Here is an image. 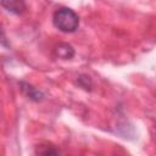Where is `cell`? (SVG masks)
Wrapping results in <instances>:
<instances>
[{
    "label": "cell",
    "instance_id": "6da1fadb",
    "mask_svg": "<svg viewBox=\"0 0 156 156\" xmlns=\"http://www.w3.org/2000/svg\"><path fill=\"white\" fill-rule=\"evenodd\" d=\"M54 26L63 33H73L79 27L78 15L69 7L57 9L52 15Z\"/></svg>",
    "mask_w": 156,
    "mask_h": 156
},
{
    "label": "cell",
    "instance_id": "7a4b0ae2",
    "mask_svg": "<svg viewBox=\"0 0 156 156\" xmlns=\"http://www.w3.org/2000/svg\"><path fill=\"white\" fill-rule=\"evenodd\" d=\"M20 85H21V90L26 94V96L28 99H30L33 101H41L43 100L44 94L40 90H38L37 88H34L33 85H30V84H28L26 82H21Z\"/></svg>",
    "mask_w": 156,
    "mask_h": 156
},
{
    "label": "cell",
    "instance_id": "3957f363",
    "mask_svg": "<svg viewBox=\"0 0 156 156\" xmlns=\"http://www.w3.org/2000/svg\"><path fill=\"white\" fill-rule=\"evenodd\" d=\"M0 5L2 7H5L9 12H12V13H16V15H21L26 10V4L23 1H18V0L0 1Z\"/></svg>",
    "mask_w": 156,
    "mask_h": 156
},
{
    "label": "cell",
    "instance_id": "277c9868",
    "mask_svg": "<svg viewBox=\"0 0 156 156\" xmlns=\"http://www.w3.org/2000/svg\"><path fill=\"white\" fill-rule=\"evenodd\" d=\"M55 55L62 60H69L74 56V49L66 43H61L55 48Z\"/></svg>",
    "mask_w": 156,
    "mask_h": 156
},
{
    "label": "cell",
    "instance_id": "5b68a950",
    "mask_svg": "<svg viewBox=\"0 0 156 156\" xmlns=\"http://www.w3.org/2000/svg\"><path fill=\"white\" fill-rule=\"evenodd\" d=\"M39 156H60V150L51 144H40L37 147Z\"/></svg>",
    "mask_w": 156,
    "mask_h": 156
},
{
    "label": "cell",
    "instance_id": "8992f818",
    "mask_svg": "<svg viewBox=\"0 0 156 156\" xmlns=\"http://www.w3.org/2000/svg\"><path fill=\"white\" fill-rule=\"evenodd\" d=\"M78 83H82L79 85L82 88H84V89H90V87H91V80H90V78L88 76H80L78 78Z\"/></svg>",
    "mask_w": 156,
    "mask_h": 156
},
{
    "label": "cell",
    "instance_id": "52a82bcc",
    "mask_svg": "<svg viewBox=\"0 0 156 156\" xmlns=\"http://www.w3.org/2000/svg\"><path fill=\"white\" fill-rule=\"evenodd\" d=\"M2 40H5V37H4V32H2V29H1V27H0V43H1Z\"/></svg>",
    "mask_w": 156,
    "mask_h": 156
}]
</instances>
